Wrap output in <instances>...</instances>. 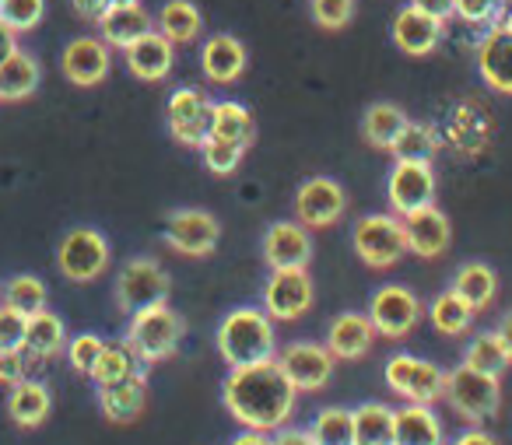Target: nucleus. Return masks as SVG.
I'll return each mask as SVG.
<instances>
[{
  "label": "nucleus",
  "mask_w": 512,
  "mask_h": 445,
  "mask_svg": "<svg viewBox=\"0 0 512 445\" xmlns=\"http://www.w3.org/2000/svg\"><path fill=\"white\" fill-rule=\"evenodd\" d=\"M299 389L281 372L278 358L256 361V365L232 368L221 382V400L228 414L249 431H278L295 410Z\"/></svg>",
  "instance_id": "nucleus-1"
},
{
  "label": "nucleus",
  "mask_w": 512,
  "mask_h": 445,
  "mask_svg": "<svg viewBox=\"0 0 512 445\" xmlns=\"http://www.w3.org/2000/svg\"><path fill=\"white\" fill-rule=\"evenodd\" d=\"M214 344H218L221 361L232 365V368L267 361V358H274V351H278L274 323H271V316L260 312V309H232L228 312V316L218 323Z\"/></svg>",
  "instance_id": "nucleus-2"
},
{
  "label": "nucleus",
  "mask_w": 512,
  "mask_h": 445,
  "mask_svg": "<svg viewBox=\"0 0 512 445\" xmlns=\"http://www.w3.org/2000/svg\"><path fill=\"white\" fill-rule=\"evenodd\" d=\"M183 330H186L183 319L169 305H155V309H144L137 316H130L127 344L134 347L144 365H155V361H165L179 351Z\"/></svg>",
  "instance_id": "nucleus-3"
},
{
  "label": "nucleus",
  "mask_w": 512,
  "mask_h": 445,
  "mask_svg": "<svg viewBox=\"0 0 512 445\" xmlns=\"http://www.w3.org/2000/svg\"><path fill=\"white\" fill-rule=\"evenodd\" d=\"M351 246L369 267H393L407 253L404 218H397V214H365L351 228Z\"/></svg>",
  "instance_id": "nucleus-4"
},
{
  "label": "nucleus",
  "mask_w": 512,
  "mask_h": 445,
  "mask_svg": "<svg viewBox=\"0 0 512 445\" xmlns=\"http://www.w3.org/2000/svg\"><path fill=\"white\" fill-rule=\"evenodd\" d=\"M172 281L155 260L148 256H137V260H127L116 274V302L127 316H137L144 309H155V305L169 302Z\"/></svg>",
  "instance_id": "nucleus-5"
},
{
  "label": "nucleus",
  "mask_w": 512,
  "mask_h": 445,
  "mask_svg": "<svg viewBox=\"0 0 512 445\" xmlns=\"http://www.w3.org/2000/svg\"><path fill=\"white\" fill-rule=\"evenodd\" d=\"M442 396L449 400V407L456 414H463L467 421H484V417L498 414L502 407V386H498V375H484L474 368L460 365L446 375V389Z\"/></svg>",
  "instance_id": "nucleus-6"
},
{
  "label": "nucleus",
  "mask_w": 512,
  "mask_h": 445,
  "mask_svg": "<svg viewBox=\"0 0 512 445\" xmlns=\"http://www.w3.org/2000/svg\"><path fill=\"white\" fill-rule=\"evenodd\" d=\"M57 267L74 284H88L102 277L109 267L106 235L99 228H71L57 246Z\"/></svg>",
  "instance_id": "nucleus-7"
},
{
  "label": "nucleus",
  "mask_w": 512,
  "mask_h": 445,
  "mask_svg": "<svg viewBox=\"0 0 512 445\" xmlns=\"http://www.w3.org/2000/svg\"><path fill=\"white\" fill-rule=\"evenodd\" d=\"M386 386L411 403H435L446 389V372L418 354H393L383 368Z\"/></svg>",
  "instance_id": "nucleus-8"
},
{
  "label": "nucleus",
  "mask_w": 512,
  "mask_h": 445,
  "mask_svg": "<svg viewBox=\"0 0 512 445\" xmlns=\"http://www.w3.org/2000/svg\"><path fill=\"white\" fill-rule=\"evenodd\" d=\"M386 200H390L393 214L407 218V214L421 211V207L435 204V172L432 162H397L386 176Z\"/></svg>",
  "instance_id": "nucleus-9"
},
{
  "label": "nucleus",
  "mask_w": 512,
  "mask_h": 445,
  "mask_svg": "<svg viewBox=\"0 0 512 445\" xmlns=\"http://www.w3.org/2000/svg\"><path fill=\"white\" fill-rule=\"evenodd\" d=\"M221 239V225L214 214L200 211V207H183L172 211L165 221V246L176 249L183 256H207L214 253Z\"/></svg>",
  "instance_id": "nucleus-10"
},
{
  "label": "nucleus",
  "mask_w": 512,
  "mask_h": 445,
  "mask_svg": "<svg viewBox=\"0 0 512 445\" xmlns=\"http://www.w3.org/2000/svg\"><path fill=\"white\" fill-rule=\"evenodd\" d=\"M369 319H372V326H376V333L397 340L418 326L421 298L414 295L411 288H404V284H386V288H379L376 295H372Z\"/></svg>",
  "instance_id": "nucleus-11"
},
{
  "label": "nucleus",
  "mask_w": 512,
  "mask_h": 445,
  "mask_svg": "<svg viewBox=\"0 0 512 445\" xmlns=\"http://www.w3.org/2000/svg\"><path fill=\"white\" fill-rule=\"evenodd\" d=\"M211 106L197 88H179V92L169 95V106H165V116H169V134L176 137L186 148H200V144L211 137Z\"/></svg>",
  "instance_id": "nucleus-12"
},
{
  "label": "nucleus",
  "mask_w": 512,
  "mask_h": 445,
  "mask_svg": "<svg viewBox=\"0 0 512 445\" xmlns=\"http://www.w3.org/2000/svg\"><path fill=\"white\" fill-rule=\"evenodd\" d=\"M313 277L306 274V267L299 270H274L271 281L264 288V312L271 319H292L306 316V309L313 305Z\"/></svg>",
  "instance_id": "nucleus-13"
},
{
  "label": "nucleus",
  "mask_w": 512,
  "mask_h": 445,
  "mask_svg": "<svg viewBox=\"0 0 512 445\" xmlns=\"http://www.w3.org/2000/svg\"><path fill=\"white\" fill-rule=\"evenodd\" d=\"M348 197H344V186L330 176H313L299 186L295 193V214H299L302 225L309 228H330L334 221H341Z\"/></svg>",
  "instance_id": "nucleus-14"
},
{
  "label": "nucleus",
  "mask_w": 512,
  "mask_h": 445,
  "mask_svg": "<svg viewBox=\"0 0 512 445\" xmlns=\"http://www.w3.org/2000/svg\"><path fill=\"white\" fill-rule=\"evenodd\" d=\"M109 67H113V57H109V46L95 36H78L64 46L60 53V71L71 85L92 88L102 85L109 78Z\"/></svg>",
  "instance_id": "nucleus-15"
},
{
  "label": "nucleus",
  "mask_w": 512,
  "mask_h": 445,
  "mask_svg": "<svg viewBox=\"0 0 512 445\" xmlns=\"http://www.w3.org/2000/svg\"><path fill=\"white\" fill-rule=\"evenodd\" d=\"M278 365L295 389H323L334 375V354L320 344H288Z\"/></svg>",
  "instance_id": "nucleus-16"
},
{
  "label": "nucleus",
  "mask_w": 512,
  "mask_h": 445,
  "mask_svg": "<svg viewBox=\"0 0 512 445\" xmlns=\"http://www.w3.org/2000/svg\"><path fill=\"white\" fill-rule=\"evenodd\" d=\"M264 260L271 263L274 270L309 267V260H313L309 228L295 225V221H278V225H271L264 235Z\"/></svg>",
  "instance_id": "nucleus-17"
},
{
  "label": "nucleus",
  "mask_w": 512,
  "mask_h": 445,
  "mask_svg": "<svg viewBox=\"0 0 512 445\" xmlns=\"http://www.w3.org/2000/svg\"><path fill=\"white\" fill-rule=\"evenodd\" d=\"M404 235H407V253H418V256H425V260H432V256H442L449 249L453 228H449L446 214L432 204V207H421V211L407 214Z\"/></svg>",
  "instance_id": "nucleus-18"
},
{
  "label": "nucleus",
  "mask_w": 512,
  "mask_h": 445,
  "mask_svg": "<svg viewBox=\"0 0 512 445\" xmlns=\"http://www.w3.org/2000/svg\"><path fill=\"white\" fill-rule=\"evenodd\" d=\"M172 64H176V46H172L158 29H151L148 36H141L134 46H127V67L137 81L169 78Z\"/></svg>",
  "instance_id": "nucleus-19"
},
{
  "label": "nucleus",
  "mask_w": 512,
  "mask_h": 445,
  "mask_svg": "<svg viewBox=\"0 0 512 445\" xmlns=\"http://www.w3.org/2000/svg\"><path fill=\"white\" fill-rule=\"evenodd\" d=\"M372 340H376V326L362 312H344L330 323L327 330V351L341 361H358L372 351Z\"/></svg>",
  "instance_id": "nucleus-20"
},
{
  "label": "nucleus",
  "mask_w": 512,
  "mask_h": 445,
  "mask_svg": "<svg viewBox=\"0 0 512 445\" xmlns=\"http://www.w3.org/2000/svg\"><path fill=\"white\" fill-rule=\"evenodd\" d=\"M200 67H204L207 81H214V85H232L246 71V46L235 36H228V32H218L200 50Z\"/></svg>",
  "instance_id": "nucleus-21"
},
{
  "label": "nucleus",
  "mask_w": 512,
  "mask_h": 445,
  "mask_svg": "<svg viewBox=\"0 0 512 445\" xmlns=\"http://www.w3.org/2000/svg\"><path fill=\"white\" fill-rule=\"evenodd\" d=\"M477 71L488 81V88L502 95H512V32L509 29H491L488 39L477 46Z\"/></svg>",
  "instance_id": "nucleus-22"
},
{
  "label": "nucleus",
  "mask_w": 512,
  "mask_h": 445,
  "mask_svg": "<svg viewBox=\"0 0 512 445\" xmlns=\"http://www.w3.org/2000/svg\"><path fill=\"white\" fill-rule=\"evenodd\" d=\"M442 39V22L421 15L418 8H404L393 18V43L404 50L407 57H428Z\"/></svg>",
  "instance_id": "nucleus-23"
},
{
  "label": "nucleus",
  "mask_w": 512,
  "mask_h": 445,
  "mask_svg": "<svg viewBox=\"0 0 512 445\" xmlns=\"http://www.w3.org/2000/svg\"><path fill=\"white\" fill-rule=\"evenodd\" d=\"M393 445H442V424L432 414V403L393 410Z\"/></svg>",
  "instance_id": "nucleus-24"
},
{
  "label": "nucleus",
  "mask_w": 512,
  "mask_h": 445,
  "mask_svg": "<svg viewBox=\"0 0 512 445\" xmlns=\"http://www.w3.org/2000/svg\"><path fill=\"white\" fill-rule=\"evenodd\" d=\"M99 29H102V43L116 46V50H127V46H134L137 39L151 32V15L141 4H123V8H109L99 18Z\"/></svg>",
  "instance_id": "nucleus-25"
},
{
  "label": "nucleus",
  "mask_w": 512,
  "mask_h": 445,
  "mask_svg": "<svg viewBox=\"0 0 512 445\" xmlns=\"http://www.w3.org/2000/svg\"><path fill=\"white\" fill-rule=\"evenodd\" d=\"M39 81H43L39 60L25 50H15L0 64V102H25L29 95H36Z\"/></svg>",
  "instance_id": "nucleus-26"
},
{
  "label": "nucleus",
  "mask_w": 512,
  "mask_h": 445,
  "mask_svg": "<svg viewBox=\"0 0 512 445\" xmlns=\"http://www.w3.org/2000/svg\"><path fill=\"white\" fill-rule=\"evenodd\" d=\"M53 410V396L43 382L36 379H22L11 386L8 393V414L18 428H39V424L50 417Z\"/></svg>",
  "instance_id": "nucleus-27"
},
{
  "label": "nucleus",
  "mask_w": 512,
  "mask_h": 445,
  "mask_svg": "<svg viewBox=\"0 0 512 445\" xmlns=\"http://www.w3.org/2000/svg\"><path fill=\"white\" fill-rule=\"evenodd\" d=\"M25 351L32 354V358H57L60 351L67 347V326L64 319L57 316V312L50 309H39L29 316V323H25Z\"/></svg>",
  "instance_id": "nucleus-28"
},
{
  "label": "nucleus",
  "mask_w": 512,
  "mask_h": 445,
  "mask_svg": "<svg viewBox=\"0 0 512 445\" xmlns=\"http://www.w3.org/2000/svg\"><path fill=\"white\" fill-rule=\"evenodd\" d=\"M144 361L137 358L134 347L123 340V344H106L95 361V368L88 375L95 379V386H113V382H127V379H144Z\"/></svg>",
  "instance_id": "nucleus-29"
},
{
  "label": "nucleus",
  "mask_w": 512,
  "mask_h": 445,
  "mask_svg": "<svg viewBox=\"0 0 512 445\" xmlns=\"http://www.w3.org/2000/svg\"><path fill=\"white\" fill-rule=\"evenodd\" d=\"M144 403H148L144 379H127V382H113V386H99L102 414L116 424H127V421H134V417H141Z\"/></svg>",
  "instance_id": "nucleus-30"
},
{
  "label": "nucleus",
  "mask_w": 512,
  "mask_h": 445,
  "mask_svg": "<svg viewBox=\"0 0 512 445\" xmlns=\"http://www.w3.org/2000/svg\"><path fill=\"white\" fill-rule=\"evenodd\" d=\"M155 29L162 32L172 46H183L200 36L204 18H200V8L193 0H169V4H162V11H158Z\"/></svg>",
  "instance_id": "nucleus-31"
},
{
  "label": "nucleus",
  "mask_w": 512,
  "mask_h": 445,
  "mask_svg": "<svg viewBox=\"0 0 512 445\" xmlns=\"http://www.w3.org/2000/svg\"><path fill=\"white\" fill-rule=\"evenodd\" d=\"M211 137L249 148L253 137H256V123H253V116H249V109L239 106V102H232V99L214 102L211 106Z\"/></svg>",
  "instance_id": "nucleus-32"
},
{
  "label": "nucleus",
  "mask_w": 512,
  "mask_h": 445,
  "mask_svg": "<svg viewBox=\"0 0 512 445\" xmlns=\"http://www.w3.org/2000/svg\"><path fill=\"white\" fill-rule=\"evenodd\" d=\"M355 445H393V410L379 400H365L351 410Z\"/></svg>",
  "instance_id": "nucleus-33"
},
{
  "label": "nucleus",
  "mask_w": 512,
  "mask_h": 445,
  "mask_svg": "<svg viewBox=\"0 0 512 445\" xmlns=\"http://www.w3.org/2000/svg\"><path fill=\"white\" fill-rule=\"evenodd\" d=\"M495 288H498V277L488 263H463L456 270V281H453V291L470 305V309H488L491 298H495Z\"/></svg>",
  "instance_id": "nucleus-34"
},
{
  "label": "nucleus",
  "mask_w": 512,
  "mask_h": 445,
  "mask_svg": "<svg viewBox=\"0 0 512 445\" xmlns=\"http://www.w3.org/2000/svg\"><path fill=\"white\" fill-rule=\"evenodd\" d=\"M404 123H407V116L400 106H393V102H376V106H369L362 116V137L372 144V148L390 151V144L397 141Z\"/></svg>",
  "instance_id": "nucleus-35"
},
{
  "label": "nucleus",
  "mask_w": 512,
  "mask_h": 445,
  "mask_svg": "<svg viewBox=\"0 0 512 445\" xmlns=\"http://www.w3.org/2000/svg\"><path fill=\"white\" fill-rule=\"evenodd\" d=\"M428 316H432L435 330L446 333V337H460V333H467L470 323H474V309H470V305L463 302L453 288L442 291V295L435 298L432 309H428Z\"/></svg>",
  "instance_id": "nucleus-36"
},
{
  "label": "nucleus",
  "mask_w": 512,
  "mask_h": 445,
  "mask_svg": "<svg viewBox=\"0 0 512 445\" xmlns=\"http://www.w3.org/2000/svg\"><path fill=\"white\" fill-rule=\"evenodd\" d=\"M509 351L502 347V340H498V333H477L474 340H470L467 354H463V365L474 368V372H484V375H502L505 368H509Z\"/></svg>",
  "instance_id": "nucleus-37"
},
{
  "label": "nucleus",
  "mask_w": 512,
  "mask_h": 445,
  "mask_svg": "<svg viewBox=\"0 0 512 445\" xmlns=\"http://www.w3.org/2000/svg\"><path fill=\"white\" fill-rule=\"evenodd\" d=\"M316 445H355V424L348 407H323L309 428Z\"/></svg>",
  "instance_id": "nucleus-38"
},
{
  "label": "nucleus",
  "mask_w": 512,
  "mask_h": 445,
  "mask_svg": "<svg viewBox=\"0 0 512 445\" xmlns=\"http://www.w3.org/2000/svg\"><path fill=\"white\" fill-rule=\"evenodd\" d=\"M435 148H439V141H435L432 127H425V123H404V130L397 134V141L390 144V151L397 155V162H432Z\"/></svg>",
  "instance_id": "nucleus-39"
},
{
  "label": "nucleus",
  "mask_w": 512,
  "mask_h": 445,
  "mask_svg": "<svg viewBox=\"0 0 512 445\" xmlns=\"http://www.w3.org/2000/svg\"><path fill=\"white\" fill-rule=\"evenodd\" d=\"M4 305H11V309L25 312V316H32V312L46 309V298H50V291H46V284L39 281L36 274H15L8 284H4Z\"/></svg>",
  "instance_id": "nucleus-40"
},
{
  "label": "nucleus",
  "mask_w": 512,
  "mask_h": 445,
  "mask_svg": "<svg viewBox=\"0 0 512 445\" xmlns=\"http://www.w3.org/2000/svg\"><path fill=\"white\" fill-rule=\"evenodd\" d=\"M46 15V0H0V22L8 25L15 36L39 29Z\"/></svg>",
  "instance_id": "nucleus-41"
},
{
  "label": "nucleus",
  "mask_w": 512,
  "mask_h": 445,
  "mask_svg": "<svg viewBox=\"0 0 512 445\" xmlns=\"http://www.w3.org/2000/svg\"><path fill=\"white\" fill-rule=\"evenodd\" d=\"M200 155H204V165L214 172V176H228V172L239 169L246 148H242V144H232V141H218V137H207V141L200 144Z\"/></svg>",
  "instance_id": "nucleus-42"
},
{
  "label": "nucleus",
  "mask_w": 512,
  "mask_h": 445,
  "mask_svg": "<svg viewBox=\"0 0 512 445\" xmlns=\"http://www.w3.org/2000/svg\"><path fill=\"white\" fill-rule=\"evenodd\" d=\"M102 347H106V340H102L99 333H78V337H71V344H67V361H71L74 372L88 375L95 368V361H99Z\"/></svg>",
  "instance_id": "nucleus-43"
},
{
  "label": "nucleus",
  "mask_w": 512,
  "mask_h": 445,
  "mask_svg": "<svg viewBox=\"0 0 512 445\" xmlns=\"http://www.w3.org/2000/svg\"><path fill=\"white\" fill-rule=\"evenodd\" d=\"M309 11L320 29H344L355 15V0H309Z\"/></svg>",
  "instance_id": "nucleus-44"
},
{
  "label": "nucleus",
  "mask_w": 512,
  "mask_h": 445,
  "mask_svg": "<svg viewBox=\"0 0 512 445\" xmlns=\"http://www.w3.org/2000/svg\"><path fill=\"white\" fill-rule=\"evenodd\" d=\"M25 323L29 316L0 302V351H18L25 344Z\"/></svg>",
  "instance_id": "nucleus-45"
},
{
  "label": "nucleus",
  "mask_w": 512,
  "mask_h": 445,
  "mask_svg": "<svg viewBox=\"0 0 512 445\" xmlns=\"http://www.w3.org/2000/svg\"><path fill=\"white\" fill-rule=\"evenodd\" d=\"M32 361H36V358H32L25 347H18V351H0V382H4V386H15V382H22L25 375H29Z\"/></svg>",
  "instance_id": "nucleus-46"
},
{
  "label": "nucleus",
  "mask_w": 512,
  "mask_h": 445,
  "mask_svg": "<svg viewBox=\"0 0 512 445\" xmlns=\"http://www.w3.org/2000/svg\"><path fill=\"white\" fill-rule=\"evenodd\" d=\"M502 0H453V15H460L470 25H484L498 15Z\"/></svg>",
  "instance_id": "nucleus-47"
},
{
  "label": "nucleus",
  "mask_w": 512,
  "mask_h": 445,
  "mask_svg": "<svg viewBox=\"0 0 512 445\" xmlns=\"http://www.w3.org/2000/svg\"><path fill=\"white\" fill-rule=\"evenodd\" d=\"M411 8H418L421 15L435 18V22H442V25L453 18V0H411Z\"/></svg>",
  "instance_id": "nucleus-48"
},
{
  "label": "nucleus",
  "mask_w": 512,
  "mask_h": 445,
  "mask_svg": "<svg viewBox=\"0 0 512 445\" xmlns=\"http://www.w3.org/2000/svg\"><path fill=\"white\" fill-rule=\"evenodd\" d=\"M74 11H78L85 22H99L109 11V0H74Z\"/></svg>",
  "instance_id": "nucleus-49"
},
{
  "label": "nucleus",
  "mask_w": 512,
  "mask_h": 445,
  "mask_svg": "<svg viewBox=\"0 0 512 445\" xmlns=\"http://www.w3.org/2000/svg\"><path fill=\"white\" fill-rule=\"evenodd\" d=\"M274 445H316L309 431H299V428H278L274 435Z\"/></svg>",
  "instance_id": "nucleus-50"
},
{
  "label": "nucleus",
  "mask_w": 512,
  "mask_h": 445,
  "mask_svg": "<svg viewBox=\"0 0 512 445\" xmlns=\"http://www.w3.org/2000/svg\"><path fill=\"white\" fill-rule=\"evenodd\" d=\"M15 50H18V36L8 29V25L0 22V64H4V60H8Z\"/></svg>",
  "instance_id": "nucleus-51"
},
{
  "label": "nucleus",
  "mask_w": 512,
  "mask_h": 445,
  "mask_svg": "<svg viewBox=\"0 0 512 445\" xmlns=\"http://www.w3.org/2000/svg\"><path fill=\"white\" fill-rule=\"evenodd\" d=\"M453 445H498V442L488 435V431H481V428H470V431H463V435L456 438Z\"/></svg>",
  "instance_id": "nucleus-52"
},
{
  "label": "nucleus",
  "mask_w": 512,
  "mask_h": 445,
  "mask_svg": "<svg viewBox=\"0 0 512 445\" xmlns=\"http://www.w3.org/2000/svg\"><path fill=\"white\" fill-rule=\"evenodd\" d=\"M232 445H274V438H267V431H242L232 438Z\"/></svg>",
  "instance_id": "nucleus-53"
},
{
  "label": "nucleus",
  "mask_w": 512,
  "mask_h": 445,
  "mask_svg": "<svg viewBox=\"0 0 512 445\" xmlns=\"http://www.w3.org/2000/svg\"><path fill=\"white\" fill-rule=\"evenodd\" d=\"M495 333H498V340H502V347L509 351V358H512V312H505L502 323L495 326Z\"/></svg>",
  "instance_id": "nucleus-54"
},
{
  "label": "nucleus",
  "mask_w": 512,
  "mask_h": 445,
  "mask_svg": "<svg viewBox=\"0 0 512 445\" xmlns=\"http://www.w3.org/2000/svg\"><path fill=\"white\" fill-rule=\"evenodd\" d=\"M123 4H141V0H109V8H123Z\"/></svg>",
  "instance_id": "nucleus-55"
},
{
  "label": "nucleus",
  "mask_w": 512,
  "mask_h": 445,
  "mask_svg": "<svg viewBox=\"0 0 512 445\" xmlns=\"http://www.w3.org/2000/svg\"><path fill=\"white\" fill-rule=\"evenodd\" d=\"M502 8H505V15H512V0H502Z\"/></svg>",
  "instance_id": "nucleus-56"
}]
</instances>
